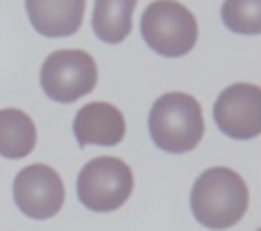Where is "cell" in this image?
Returning <instances> with one entry per match:
<instances>
[{"label":"cell","instance_id":"1","mask_svg":"<svg viewBox=\"0 0 261 231\" xmlns=\"http://www.w3.org/2000/svg\"><path fill=\"white\" fill-rule=\"evenodd\" d=\"M250 192L243 177L229 167H211L197 177L190 192V209L202 227L222 231L243 220Z\"/></svg>","mask_w":261,"mask_h":231},{"label":"cell","instance_id":"2","mask_svg":"<svg viewBox=\"0 0 261 231\" xmlns=\"http://www.w3.org/2000/svg\"><path fill=\"white\" fill-rule=\"evenodd\" d=\"M149 135L167 154L193 151L204 135L202 105L184 92L163 94L149 110Z\"/></svg>","mask_w":261,"mask_h":231},{"label":"cell","instance_id":"3","mask_svg":"<svg viewBox=\"0 0 261 231\" xmlns=\"http://www.w3.org/2000/svg\"><path fill=\"white\" fill-rule=\"evenodd\" d=\"M142 39L163 57H184L197 44V21L176 0H156L140 18Z\"/></svg>","mask_w":261,"mask_h":231},{"label":"cell","instance_id":"4","mask_svg":"<svg viewBox=\"0 0 261 231\" xmlns=\"http://www.w3.org/2000/svg\"><path fill=\"white\" fill-rule=\"evenodd\" d=\"M76 192L85 209L94 213H110L128 201L133 192V172L124 160L101 156L81 169Z\"/></svg>","mask_w":261,"mask_h":231},{"label":"cell","instance_id":"5","mask_svg":"<svg viewBox=\"0 0 261 231\" xmlns=\"http://www.w3.org/2000/svg\"><path fill=\"white\" fill-rule=\"evenodd\" d=\"M46 96L55 103H73L96 87V62L85 50H55L41 64L39 73Z\"/></svg>","mask_w":261,"mask_h":231},{"label":"cell","instance_id":"6","mask_svg":"<svg viewBox=\"0 0 261 231\" xmlns=\"http://www.w3.org/2000/svg\"><path fill=\"white\" fill-rule=\"evenodd\" d=\"M62 177L48 165H28L14 179V201L18 211L32 220H48L64 204Z\"/></svg>","mask_w":261,"mask_h":231},{"label":"cell","instance_id":"7","mask_svg":"<svg viewBox=\"0 0 261 231\" xmlns=\"http://www.w3.org/2000/svg\"><path fill=\"white\" fill-rule=\"evenodd\" d=\"M213 119L231 140H254L261 133V90L250 82L229 85L213 103Z\"/></svg>","mask_w":261,"mask_h":231},{"label":"cell","instance_id":"8","mask_svg":"<svg viewBox=\"0 0 261 231\" xmlns=\"http://www.w3.org/2000/svg\"><path fill=\"white\" fill-rule=\"evenodd\" d=\"M73 135L78 145H99L115 147L126 135V122L124 114L110 103H87L73 117Z\"/></svg>","mask_w":261,"mask_h":231},{"label":"cell","instance_id":"9","mask_svg":"<svg viewBox=\"0 0 261 231\" xmlns=\"http://www.w3.org/2000/svg\"><path fill=\"white\" fill-rule=\"evenodd\" d=\"M25 12L39 35L71 37L83 25L85 0H25Z\"/></svg>","mask_w":261,"mask_h":231},{"label":"cell","instance_id":"10","mask_svg":"<svg viewBox=\"0 0 261 231\" xmlns=\"http://www.w3.org/2000/svg\"><path fill=\"white\" fill-rule=\"evenodd\" d=\"M37 145L35 122L23 110H0V156L9 160L25 158Z\"/></svg>","mask_w":261,"mask_h":231},{"label":"cell","instance_id":"11","mask_svg":"<svg viewBox=\"0 0 261 231\" xmlns=\"http://www.w3.org/2000/svg\"><path fill=\"white\" fill-rule=\"evenodd\" d=\"M135 5L138 0H94V35L106 44H122L133 30Z\"/></svg>","mask_w":261,"mask_h":231},{"label":"cell","instance_id":"12","mask_svg":"<svg viewBox=\"0 0 261 231\" xmlns=\"http://www.w3.org/2000/svg\"><path fill=\"white\" fill-rule=\"evenodd\" d=\"M220 16L222 23L236 35H259L261 0H225Z\"/></svg>","mask_w":261,"mask_h":231}]
</instances>
